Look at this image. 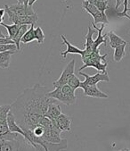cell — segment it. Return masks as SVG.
I'll return each instance as SVG.
<instances>
[{"mask_svg": "<svg viewBox=\"0 0 130 151\" xmlns=\"http://www.w3.org/2000/svg\"><path fill=\"white\" fill-rule=\"evenodd\" d=\"M48 92L47 87L37 83L25 88L11 105V112L23 131H33L39 125L50 103L55 100L47 96Z\"/></svg>", "mask_w": 130, "mask_h": 151, "instance_id": "1", "label": "cell"}, {"mask_svg": "<svg viewBox=\"0 0 130 151\" xmlns=\"http://www.w3.org/2000/svg\"><path fill=\"white\" fill-rule=\"evenodd\" d=\"M107 56V54L101 55H100V49L97 51H93L90 54H83L81 55L82 61L84 63V65L79 68V72L84 70L87 67H93L95 68L97 71L106 73L107 68V62H105V57Z\"/></svg>", "mask_w": 130, "mask_h": 151, "instance_id": "2", "label": "cell"}, {"mask_svg": "<svg viewBox=\"0 0 130 151\" xmlns=\"http://www.w3.org/2000/svg\"><path fill=\"white\" fill-rule=\"evenodd\" d=\"M47 96L54 99L66 106H71L76 103L77 97L75 95V89L69 84H65L61 87L54 88L53 91H49Z\"/></svg>", "mask_w": 130, "mask_h": 151, "instance_id": "3", "label": "cell"}, {"mask_svg": "<svg viewBox=\"0 0 130 151\" xmlns=\"http://www.w3.org/2000/svg\"><path fill=\"white\" fill-rule=\"evenodd\" d=\"M5 9L8 16V20L12 23H15L18 25H24V24L31 25V24H35L39 20L38 14H32V15H17V14H14L8 8V6L6 5L5 6Z\"/></svg>", "mask_w": 130, "mask_h": 151, "instance_id": "4", "label": "cell"}, {"mask_svg": "<svg viewBox=\"0 0 130 151\" xmlns=\"http://www.w3.org/2000/svg\"><path fill=\"white\" fill-rule=\"evenodd\" d=\"M82 7L85 11H86L94 18V22L95 24H97V23L108 24L109 23V21H108L107 15L105 14V12L100 11L95 6L89 3L87 0H84L83 1Z\"/></svg>", "mask_w": 130, "mask_h": 151, "instance_id": "5", "label": "cell"}, {"mask_svg": "<svg viewBox=\"0 0 130 151\" xmlns=\"http://www.w3.org/2000/svg\"><path fill=\"white\" fill-rule=\"evenodd\" d=\"M79 74L85 77V81H81L80 83V87L79 88H83L86 86H92V85H97V83L100 81H106L109 82L110 81V78L108 75V73H97L94 75H88L86 73H82L81 71L79 72Z\"/></svg>", "mask_w": 130, "mask_h": 151, "instance_id": "6", "label": "cell"}, {"mask_svg": "<svg viewBox=\"0 0 130 151\" xmlns=\"http://www.w3.org/2000/svg\"><path fill=\"white\" fill-rule=\"evenodd\" d=\"M75 59H72L71 61L67 65V66L64 68V70L62 71L61 76L53 82V86L54 88L57 87H61L63 86L65 84H68V81L70 80V78L74 74L75 72Z\"/></svg>", "mask_w": 130, "mask_h": 151, "instance_id": "7", "label": "cell"}, {"mask_svg": "<svg viewBox=\"0 0 130 151\" xmlns=\"http://www.w3.org/2000/svg\"><path fill=\"white\" fill-rule=\"evenodd\" d=\"M23 140H25L23 136H21L19 139H1L0 140V151L26 149L27 147L23 143L21 144V141Z\"/></svg>", "mask_w": 130, "mask_h": 151, "instance_id": "8", "label": "cell"}, {"mask_svg": "<svg viewBox=\"0 0 130 151\" xmlns=\"http://www.w3.org/2000/svg\"><path fill=\"white\" fill-rule=\"evenodd\" d=\"M8 8L14 14L17 15H32L37 14L33 8H32L31 6L29 5H24V4H15V5H12V6H8Z\"/></svg>", "mask_w": 130, "mask_h": 151, "instance_id": "9", "label": "cell"}, {"mask_svg": "<svg viewBox=\"0 0 130 151\" xmlns=\"http://www.w3.org/2000/svg\"><path fill=\"white\" fill-rule=\"evenodd\" d=\"M61 132L59 129H45V132L41 138L50 143H60L63 140V139L60 137Z\"/></svg>", "mask_w": 130, "mask_h": 151, "instance_id": "10", "label": "cell"}, {"mask_svg": "<svg viewBox=\"0 0 130 151\" xmlns=\"http://www.w3.org/2000/svg\"><path fill=\"white\" fill-rule=\"evenodd\" d=\"M54 121L56 126L61 130V132H70L71 131V119L64 114H61Z\"/></svg>", "mask_w": 130, "mask_h": 151, "instance_id": "11", "label": "cell"}, {"mask_svg": "<svg viewBox=\"0 0 130 151\" xmlns=\"http://www.w3.org/2000/svg\"><path fill=\"white\" fill-rule=\"evenodd\" d=\"M82 89L84 90V96L85 97H92L96 99H108V95L98 88L96 85L92 86H86L83 87Z\"/></svg>", "mask_w": 130, "mask_h": 151, "instance_id": "12", "label": "cell"}, {"mask_svg": "<svg viewBox=\"0 0 130 151\" xmlns=\"http://www.w3.org/2000/svg\"><path fill=\"white\" fill-rule=\"evenodd\" d=\"M92 26L96 29V31H98V35H97V38L94 40V47H93V51H97V50H99V47L102 44L106 45L105 37L107 36V34L103 35V31H104V29L105 27V24L102 23V26L100 28H98V27L96 26V24L93 22H92Z\"/></svg>", "mask_w": 130, "mask_h": 151, "instance_id": "13", "label": "cell"}, {"mask_svg": "<svg viewBox=\"0 0 130 151\" xmlns=\"http://www.w3.org/2000/svg\"><path fill=\"white\" fill-rule=\"evenodd\" d=\"M7 124H8V127L10 132H16V133H20L21 135H22L25 139L26 137V132L22 130V128L17 124L15 116L14 115V114L10 111L7 116Z\"/></svg>", "mask_w": 130, "mask_h": 151, "instance_id": "14", "label": "cell"}, {"mask_svg": "<svg viewBox=\"0 0 130 151\" xmlns=\"http://www.w3.org/2000/svg\"><path fill=\"white\" fill-rule=\"evenodd\" d=\"M61 38L63 43L67 46V49L66 50H65L64 52H61V55L63 57V59L66 58V56H67L68 54H75V55H80L83 54V50L82 49H79V47H77L73 46L71 43H70L68 41V40L66 39V37H65V35L61 34Z\"/></svg>", "mask_w": 130, "mask_h": 151, "instance_id": "15", "label": "cell"}, {"mask_svg": "<svg viewBox=\"0 0 130 151\" xmlns=\"http://www.w3.org/2000/svg\"><path fill=\"white\" fill-rule=\"evenodd\" d=\"M61 114V106H60V105L56 104V99H55L52 103H50L45 116L48 117L51 120H55Z\"/></svg>", "mask_w": 130, "mask_h": 151, "instance_id": "16", "label": "cell"}, {"mask_svg": "<svg viewBox=\"0 0 130 151\" xmlns=\"http://www.w3.org/2000/svg\"><path fill=\"white\" fill-rule=\"evenodd\" d=\"M95 32V29L88 27V32L86 35L85 36L86 38V43H85V49L83 50V54H90L93 52V47H94V40H93V35ZM82 54V55H83Z\"/></svg>", "mask_w": 130, "mask_h": 151, "instance_id": "17", "label": "cell"}, {"mask_svg": "<svg viewBox=\"0 0 130 151\" xmlns=\"http://www.w3.org/2000/svg\"><path fill=\"white\" fill-rule=\"evenodd\" d=\"M14 53H15L14 51H11V50L0 53V68L7 69L10 66V57Z\"/></svg>", "mask_w": 130, "mask_h": 151, "instance_id": "18", "label": "cell"}, {"mask_svg": "<svg viewBox=\"0 0 130 151\" xmlns=\"http://www.w3.org/2000/svg\"><path fill=\"white\" fill-rule=\"evenodd\" d=\"M126 45H127V42L126 43H124V44H121V45H119V46H117L114 48L113 60H114L115 62L119 63V62H120L121 60L124 58V56L126 55L125 47H126Z\"/></svg>", "mask_w": 130, "mask_h": 151, "instance_id": "19", "label": "cell"}, {"mask_svg": "<svg viewBox=\"0 0 130 151\" xmlns=\"http://www.w3.org/2000/svg\"><path fill=\"white\" fill-rule=\"evenodd\" d=\"M107 36L109 37L110 39V46L111 47H112L113 49L119 46V45H121V44H124V43H126V41H125L123 39H121L119 36H118L113 31H111L107 33Z\"/></svg>", "mask_w": 130, "mask_h": 151, "instance_id": "20", "label": "cell"}, {"mask_svg": "<svg viewBox=\"0 0 130 151\" xmlns=\"http://www.w3.org/2000/svg\"><path fill=\"white\" fill-rule=\"evenodd\" d=\"M29 25L27 24H24V25H20L19 27V29H18V32L16 33V35L13 38V40L14 42V44L16 45L18 50L21 49V47H20V43H21V38L23 37V35L25 34V32L29 29L28 28Z\"/></svg>", "mask_w": 130, "mask_h": 151, "instance_id": "21", "label": "cell"}, {"mask_svg": "<svg viewBox=\"0 0 130 151\" xmlns=\"http://www.w3.org/2000/svg\"><path fill=\"white\" fill-rule=\"evenodd\" d=\"M36 40L35 37V29H34V24H31L30 28L28 29V31L25 32V34L23 35V37L21 38V42L23 44H28L31 41H33Z\"/></svg>", "mask_w": 130, "mask_h": 151, "instance_id": "22", "label": "cell"}, {"mask_svg": "<svg viewBox=\"0 0 130 151\" xmlns=\"http://www.w3.org/2000/svg\"><path fill=\"white\" fill-rule=\"evenodd\" d=\"M0 25H2L3 27H5L7 29V32H8V37L10 39H12V40L16 35V33L18 32V29H19V27H20V25L15 24V23H12V24L9 25V24H6V23L2 22Z\"/></svg>", "mask_w": 130, "mask_h": 151, "instance_id": "23", "label": "cell"}, {"mask_svg": "<svg viewBox=\"0 0 130 151\" xmlns=\"http://www.w3.org/2000/svg\"><path fill=\"white\" fill-rule=\"evenodd\" d=\"M89 3L95 6L100 11L105 12L108 9V3L109 0H87Z\"/></svg>", "mask_w": 130, "mask_h": 151, "instance_id": "24", "label": "cell"}, {"mask_svg": "<svg viewBox=\"0 0 130 151\" xmlns=\"http://www.w3.org/2000/svg\"><path fill=\"white\" fill-rule=\"evenodd\" d=\"M128 1L129 0H123V5H124V9L121 13H118L117 15L119 17H126L128 19H130V16L127 14V11H128ZM120 5V0H116V6L115 8L118 9L119 6Z\"/></svg>", "mask_w": 130, "mask_h": 151, "instance_id": "25", "label": "cell"}, {"mask_svg": "<svg viewBox=\"0 0 130 151\" xmlns=\"http://www.w3.org/2000/svg\"><path fill=\"white\" fill-rule=\"evenodd\" d=\"M11 111V105L0 106V122H6L9 112Z\"/></svg>", "mask_w": 130, "mask_h": 151, "instance_id": "26", "label": "cell"}, {"mask_svg": "<svg viewBox=\"0 0 130 151\" xmlns=\"http://www.w3.org/2000/svg\"><path fill=\"white\" fill-rule=\"evenodd\" d=\"M35 37H36V40L38 41L39 44L44 43L46 36H45V33L43 32V29L40 27H37L35 29Z\"/></svg>", "mask_w": 130, "mask_h": 151, "instance_id": "27", "label": "cell"}, {"mask_svg": "<svg viewBox=\"0 0 130 151\" xmlns=\"http://www.w3.org/2000/svg\"><path fill=\"white\" fill-rule=\"evenodd\" d=\"M80 83H81L80 80L78 78V76L75 75V73L70 78V80H69V81H68V84H69L71 87H72L75 90L80 87Z\"/></svg>", "mask_w": 130, "mask_h": 151, "instance_id": "28", "label": "cell"}, {"mask_svg": "<svg viewBox=\"0 0 130 151\" xmlns=\"http://www.w3.org/2000/svg\"><path fill=\"white\" fill-rule=\"evenodd\" d=\"M8 50L17 52L18 48H17L15 44H1L0 45V53L5 52V51H8Z\"/></svg>", "mask_w": 130, "mask_h": 151, "instance_id": "29", "label": "cell"}, {"mask_svg": "<svg viewBox=\"0 0 130 151\" xmlns=\"http://www.w3.org/2000/svg\"><path fill=\"white\" fill-rule=\"evenodd\" d=\"M33 132H34L35 135H37L39 137H41L45 132V128L43 126H41V125H39L33 130Z\"/></svg>", "mask_w": 130, "mask_h": 151, "instance_id": "30", "label": "cell"}, {"mask_svg": "<svg viewBox=\"0 0 130 151\" xmlns=\"http://www.w3.org/2000/svg\"><path fill=\"white\" fill-rule=\"evenodd\" d=\"M6 14V9L5 8H0V16L4 17Z\"/></svg>", "mask_w": 130, "mask_h": 151, "instance_id": "31", "label": "cell"}, {"mask_svg": "<svg viewBox=\"0 0 130 151\" xmlns=\"http://www.w3.org/2000/svg\"><path fill=\"white\" fill-rule=\"evenodd\" d=\"M18 3L24 4V5H29V0H17Z\"/></svg>", "mask_w": 130, "mask_h": 151, "instance_id": "32", "label": "cell"}, {"mask_svg": "<svg viewBox=\"0 0 130 151\" xmlns=\"http://www.w3.org/2000/svg\"><path fill=\"white\" fill-rule=\"evenodd\" d=\"M37 1V0H29V6H33V4Z\"/></svg>", "mask_w": 130, "mask_h": 151, "instance_id": "33", "label": "cell"}, {"mask_svg": "<svg viewBox=\"0 0 130 151\" xmlns=\"http://www.w3.org/2000/svg\"><path fill=\"white\" fill-rule=\"evenodd\" d=\"M3 21H4V17H1V16H0V24H1V23L3 22Z\"/></svg>", "mask_w": 130, "mask_h": 151, "instance_id": "34", "label": "cell"}, {"mask_svg": "<svg viewBox=\"0 0 130 151\" xmlns=\"http://www.w3.org/2000/svg\"><path fill=\"white\" fill-rule=\"evenodd\" d=\"M0 37H6V35H4L2 33V31H0Z\"/></svg>", "mask_w": 130, "mask_h": 151, "instance_id": "35", "label": "cell"}, {"mask_svg": "<svg viewBox=\"0 0 130 151\" xmlns=\"http://www.w3.org/2000/svg\"><path fill=\"white\" fill-rule=\"evenodd\" d=\"M120 150H130V148H123V149H120Z\"/></svg>", "mask_w": 130, "mask_h": 151, "instance_id": "36", "label": "cell"}, {"mask_svg": "<svg viewBox=\"0 0 130 151\" xmlns=\"http://www.w3.org/2000/svg\"><path fill=\"white\" fill-rule=\"evenodd\" d=\"M128 11H130V8H128Z\"/></svg>", "mask_w": 130, "mask_h": 151, "instance_id": "37", "label": "cell"}, {"mask_svg": "<svg viewBox=\"0 0 130 151\" xmlns=\"http://www.w3.org/2000/svg\"><path fill=\"white\" fill-rule=\"evenodd\" d=\"M63 1H66V0H63Z\"/></svg>", "mask_w": 130, "mask_h": 151, "instance_id": "38", "label": "cell"}, {"mask_svg": "<svg viewBox=\"0 0 130 151\" xmlns=\"http://www.w3.org/2000/svg\"><path fill=\"white\" fill-rule=\"evenodd\" d=\"M129 33H130V32H129Z\"/></svg>", "mask_w": 130, "mask_h": 151, "instance_id": "39", "label": "cell"}]
</instances>
